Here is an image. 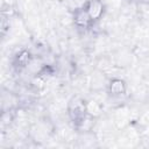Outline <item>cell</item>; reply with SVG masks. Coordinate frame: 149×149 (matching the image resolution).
<instances>
[{
    "instance_id": "obj_3",
    "label": "cell",
    "mask_w": 149,
    "mask_h": 149,
    "mask_svg": "<svg viewBox=\"0 0 149 149\" xmlns=\"http://www.w3.org/2000/svg\"><path fill=\"white\" fill-rule=\"evenodd\" d=\"M108 93L112 97H121L127 92V83L122 78H112L107 85Z\"/></svg>"
},
{
    "instance_id": "obj_5",
    "label": "cell",
    "mask_w": 149,
    "mask_h": 149,
    "mask_svg": "<svg viewBox=\"0 0 149 149\" xmlns=\"http://www.w3.org/2000/svg\"><path fill=\"white\" fill-rule=\"evenodd\" d=\"M31 59V56H30V52L27 51V50H22L17 56H16V61H17V64H20L21 66H26L29 64Z\"/></svg>"
},
{
    "instance_id": "obj_1",
    "label": "cell",
    "mask_w": 149,
    "mask_h": 149,
    "mask_svg": "<svg viewBox=\"0 0 149 149\" xmlns=\"http://www.w3.org/2000/svg\"><path fill=\"white\" fill-rule=\"evenodd\" d=\"M86 104L87 102L78 95L72 97L69 100L68 113H69V116L71 118L72 121H74V122L84 121V119L87 115V105Z\"/></svg>"
},
{
    "instance_id": "obj_4",
    "label": "cell",
    "mask_w": 149,
    "mask_h": 149,
    "mask_svg": "<svg viewBox=\"0 0 149 149\" xmlns=\"http://www.w3.org/2000/svg\"><path fill=\"white\" fill-rule=\"evenodd\" d=\"M73 21H74V24L80 28H87L91 26V23H93L87 10L85 9V7L76 9V12L73 14Z\"/></svg>"
},
{
    "instance_id": "obj_6",
    "label": "cell",
    "mask_w": 149,
    "mask_h": 149,
    "mask_svg": "<svg viewBox=\"0 0 149 149\" xmlns=\"http://www.w3.org/2000/svg\"><path fill=\"white\" fill-rule=\"evenodd\" d=\"M87 115L94 116L100 113V107L95 101H87Z\"/></svg>"
},
{
    "instance_id": "obj_2",
    "label": "cell",
    "mask_w": 149,
    "mask_h": 149,
    "mask_svg": "<svg viewBox=\"0 0 149 149\" xmlns=\"http://www.w3.org/2000/svg\"><path fill=\"white\" fill-rule=\"evenodd\" d=\"M84 7L87 10L92 22L100 20L105 13V5L101 0H88Z\"/></svg>"
}]
</instances>
